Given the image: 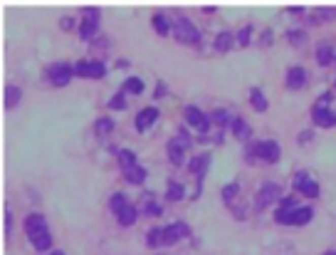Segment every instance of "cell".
<instances>
[{
  "label": "cell",
  "mask_w": 336,
  "mask_h": 255,
  "mask_svg": "<svg viewBox=\"0 0 336 255\" xmlns=\"http://www.w3.org/2000/svg\"><path fill=\"white\" fill-rule=\"evenodd\" d=\"M230 47H232V35H230V33H220V35L215 38V50L225 52V50H230Z\"/></svg>",
  "instance_id": "484cf974"
},
{
  "label": "cell",
  "mask_w": 336,
  "mask_h": 255,
  "mask_svg": "<svg viewBox=\"0 0 336 255\" xmlns=\"http://www.w3.org/2000/svg\"><path fill=\"white\" fill-rule=\"evenodd\" d=\"M146 245H151V248H161V245H166L163 228H153V231H149V236H146Z\"/></svg>",
  "instance_id": "2e32d148"
},
{
  "label": "cell",
  "mask_w": 336,
  "mask_h": 255,
  "mask_svg": "<svg viewBox=\"0 0 336 255\" xmlns=\"http://www.w3.org/2000/svg\"><path fill=\"white\" fill-rule=\"evenodd\" d=\"M75 27V20L72 18H62V30H72Z\"/></svg>",
  "instance_id": "d590c367"
},
{
  "label": "cell",
  "mask_w": 336,
  "mask_h": 255,
  "mask_svg": "<svg viewBox=\"0 0 336 255\" xmlns=\"http://www.w3.org/2000/svg\"><path fill=\"white\" fill-rule=\"evenodd\" d=\"M72 75H77V72L70 67V65H64V62H57V65H52V67L47 70V77H50V82H52L55 87H64V84H70Z\"/></svg>",
  "instance_id": "3957f363"
},
{
  "label": "cell",
  "mask_w": 336,
  "mask_h": 255,
  "mask_svg": "<svg viewBox=\"0 0 336 255\" xmlns=\"http://www.w3.org/2000/svg\"><path fill=\"white\" fill-rule=\"evenodd\" d=\"M324 255H336V253H324Z\"/></svg>",
  "instance_id": "ab89813d"
},
{
  "label": "cell",
  "mask_w": 336,
  "mask_h": 255,
  "mask_svg": "<svg viewBox=\"0 0 336 255\" xmlns=\"http://www.w3.org/2000/svg\"><path fill=\"white\" fill-rule=\"evenodd\" d=\"M304 82H307V72H304L301 67H292V70L287 72V84H289L292 89H299Z\"/></svg>",
  "instance_id": "7c38bea8"
},
{
  "label": "cell",
  "mask_w": 336,
  "mask_h": 255,
  "mask_svg": "<svg viewBox=\"0 0 336 255\" xmlns=\"http://www.w3.org/2000/svg\"><path fill=\"white\" fill-rule=\"evenodd\" d=\"M124 171V176L129 183H144V178H146V171L139 166V164H133V166H126V169H121Z\"/></svg>",
  "instance_id": "4fadbf2b"
},
{
  "label": "cell",
  "mask_w": 336,
  "mask_h": 255,
  "mask_svg": "<svg viewBox=\"0 0 336 255\" xmlns=\"http://www.w3.org/2000/svg\"><path fill=\"white\" fill-rule=\"evenodd\" d=\"M136 216H139V213H136V208H133L131 203H126V206L121 208V213H119L116 218H119V223H121V226H126V228H129V226L136 223Z\"/></svg>",
  "instance_id": "9a60e30c"
},
{
  "label": "cell",
  "mask_w": 336,
  "mask_h": 255,
  "mask_svg": "<svg viewBox=\"0 0 336 255\" xmlns=\"http://www.w3.org/2000/svg\"><path fill=\"white\" fill-rule=\"evenodd\" d=\"M250 35H252V30H250V25H247V27H243V30L238 33V42H240V45H247V42H250Z\"/></svg>",
  "instance_id": "1f68e13d"
},
{
  "label": "cell",
  "mask_w": 336,
  "mask_h": 255,
  "mask_svg": "<svg viewBox=\"0 0 336 255\" xmlns=\"http://www.w3.org/2000/svg\"><path fill=\"white\" fill-rule=\"evenodd\" d=\"M173 33H176V38L181 40V42H186V45H195V42H200V33H198V27H195L190 20H186V18L176 20Z\"/></svg>",
  "instance_id": "7a4b0ae2"
},
{
  "label": "cell",
  "mask_w": 336,
  "mask_h": 255,
  "mask_svg": "<svg viewBox=\"0 0 336 255\" xmlns=\"http://www.w3.org/2000/svg\"><path fill=\"white\" fill-rule=\"evenodd\" d=\"M299 191H301V194H304L307 198H317V196H319V186L314 183V181H312V178H307V181H304V186H301Z\"/></svg>",
  "instance_id": "f546056e"
},
{
  "label": "cell",
  "mask_w": 336,
  "mask_h": 255,
  "mask_svg": "<svg viewBox=\"0 0 336 255\" xmlns=\"http://www.w3.org/2000/svg\"><path fill=\"white\" fill-rule=\"evenodd\" d=\"M277 196H280V186H277V183H264L260 188V194H257V206L264 208L267 203H272Z\"/></svg>",
  "instance_id": "30bf717a"
},
{
  "label": "cell",
  "mask_w": 336,
  "mask_h": 255,
  "mask_svg": "<svg viewBox=\"0 0 336 255\" xmlns=\"http://www.w3.org/2000/svg\"><path fill=\"white\" fill-rule=\"evenodd\" d=\"M75 72L79 77H92V79H102L104 77V72H107V67L102 65V62H96V59H82V62H77Z\"/></svg>",
  "instance_id": "5b68a950"
},
{
  "label": "cell",
  "mask_w": 336,
  "mask_h": 255,
  "mask_svg": "<svg viewBox=\"0 0 336 255\" xmlns=\"http://www.w3.org/2000/svg\"><path fill=\"white\" fill-rule=\"evenodd\" d=\"M314 124H317V126H324V129H329V126H334L336 124V114L334 112H329V109H314Z\"/></svg>",
  "instance_id": "8fae6325"
},
{
  "label": "cell",
  "mask_w": 336,
  "mask_h": 255,
  "mask_svg": "<svg viewBox=\"0 0 336 255\" xmlns=\"http://www.w3.org/2000/svg\"><path fill=\"white\" fill-rule=\"evenodd\" d=\"M144 211H146V216H158V213H161V206H156V203H146V208H144Z\"/></svg>",
  "instance_id": "836d02e7"
},
{
  "label": "cell",
  "mask_w": 336,
  "mask_h": 255,
  "mask_svg": "<svg viewBox=\"0 0 336 255\" xmlns=\"http://www.w3.org/2000/svg\"><path fill=\"white\" fill-rule=\"evenodd\" d=\"M297 211V201L294 198H282V206L280 211H277V223H284V226H289L292 223V213Z\"/></svg>",
  "instance_id": "ba28073f"
},
{
  "label": "cell",
  "mask_w": 336,
  "mask_h": 255,
  "mask_svg": "<svg viewBox=\"0 0 336 255\" xmlns=\"http://www.w3.org/2000/svg\"><path fill=\"white\" fill-rule=\"evenodd\" d=\"M317 18H334V10H317Z\"/></svg>",
  "instance_id": "74e56055"
},
{
  "label": "cell",
  "mask_w": 336,
  "mask_h": 255,
  "mask_svg": "<svg viewBox=\"0 0 336 255\" xmlns=\"http://www.w3.org/2000/svg\"><path fill=\"white\" fill-rule=\"evenodd\" d=\"M124 92H131V94H141L144 92V82L139 77H129L124 82Z\"/></svg>",
  "instance_id": "603a6c76"
},
{
  "label": "cell",
  "mask_w": 336,
  "mask_h": 255,
  "mask_svg": "<svg viewBox=\"0 0 336 255\" xmlns=\"http://www.w3.org/2000/svg\"><path fill=\"white\" fill-rule=\"evenodd\" d=\"M312 216H314V213H312L309 206H307V208H297V211L292 213V223H289V226H304V223L312 220Z\"/></svg>",
  "instance_id": "e0dca14e"
},
{
  "label": "cell",
  "mask_w": 336,
  "mask_h": 255,
  "mask_svg": "<svg viewBox=\"0 0 336 255\" xmlns=\"http://www.w3.org/2000/svg\"><path fill=\"white\" fill-rule=\"evenodd\" d=\"M96 137H107V134H112V129H114V121L112 119H96Z\"/></svg>",
  "instance_id": "7402d4cb"
},
{
  "label": "cell",
  "mask_w": 336,
  "mask_h": 255,
  "mask_svg": "<svg viewBox=\"0 0 336 255\" xmlns=\"http://www.w3.org/2000/svg\"><path fill=\"white\" fill-rule=\"evenodd\" d=\"M25 233H27V238L32 240V245H35L38 250H50V245H52L50 228H47L45 218L40 216V213L27 216V220H25Z\"/></svg>",
  "instance_id": "6da1fadb"
},
{
  "label": "cell",
  "mask_w": 336,
  "mask_h": 255,
  "mask_svg": "<svg viewBox=\"0 0 336 255\" xmlns=\"http://www.w3.org/2000/svg\"><path fill=\"white\" fill-rule=\"evenodd\" d=\"M166 198L168 201H181V198H183V186L176 183V181H171L168 188H166Z\"/></svg>",
  "instance_id": "cb8c5ba5"
},
{
  "label": "cell",
  "mask_w": 336,
  "mask_h": 255,
  "mask_svg": "<svg viewBox=\"0 0 336 255\" xmlns=\"http://www.w3.org/2000/svg\"><path fill=\"white\" fill-rule=\"evenodd\" d=\"M124 102H126V99H124V94H116V97H112L109 107H112V109H124Z\"/></svg>",
  "instance_id": "d6a6232c"
},
{
  "label": "cell",
  "mask_w": 336,
  "mask_h": 255,
  "mask_svg": "<svg viewBox=\"0 0 336 255\" xmlns=\"http://www.w3.org/2000/svg\"><path fill=\"white\" fill-rule=\"evenodd\" d=\"M84 18H99V10H96V8H87V10H84Z\"/></svg>",
  "instance_id": "8d00e7d4"
},
{
  "label": "cell",
  "mask_w": 336,
  "mask_h": 255,
  "mask_svg": "<svg viewBox=\"0 0 336 255\" xmlns=\"http://www.w3.org/2000/svg\"><path fill=\"white\" fill-rule=\"evenodd\" d=\"M18 99H20V89H18V87H8V92H5V107H8V109L18 107Z\"/></svg>",
  "instance_id": "4316f807"
},
{
  "label": "cell",
  "mask_w": 336,
  "mask_h": 255,
  "mask_svg": "<svg viewBox=\"0 0 336 255\" xmlns=\"http://www.w3.org/2000/svg\"><path fill=\"white\" fill-rule=\"evenodd\" d=\"M317 59L319 65H331V59H334V50H331V45H326V42H321L317 50Z\"/></svg>",
  "instance_id": "d6986e66"
},
{
  "label": "cell",
  "mask_w": 336,
  "mask_h": 255,
  "mask_svg": "<svg viewBox=\"0 0 336 255\" xmlns=\"http://www.w3.org/2000/svg\"><path fill=\"white\" fill-rule=\"evenodd\" d=\"M230 126H232V134H235L238 139H247V137H250V126L245 124V119H232V124H230Z\"/></svg>",
  "instance_id": "44dd1931"
},
{
  "label": "cell",
  "mask_w": 336,
  "mask_h": 255,
  "mask_svg": "<svg viewBox=\"0 0 336 255\" xmlns=\"http://www.w3.org/2000/svg\"><path fill=\"white\" fill-rule=\"evenodd\" d=\"M124 206H126V198H124V194H114V196L109 198V208H112L116 216L121 213V208H124Z\"/></svg>",
  "instance_id": "83f0119b"
},
{
  "label": "cell",
  "mask_w": 336,
  "mask_h": 255,
  "mask_svg": "<svg viewBox=\"0 0 336 255\" xmlns=\"http://www.w3.org/2000/svg\"><path fill=\"white\" fill-rule=\"evenodd\" d=\"M168 158H171L176 166H181V164H183V149H181L176 141H168Z\"/></svg>",
  "instance_id": "ffe728a7"
},
{
  "label": "cell",
  "mask_w": 336,
  "mask_h": 255,
  "mask_svg": "<svg viewBox=\"0 0 336 255\" xmlns=\"http://www.w3.org/2000/svg\"><path fill=\"white\" fill-rule=\"evenodd\" d=\"M250 99H252V107H255L257 112H264V109H267V99H264V94H262L260 89H252V92H250Z\"/></svg>",
  "instance_id": "d4e9b609"
},
{
  "label": "cell",
  "mask_w": 336,
  "mask_h": 255,
  "mask_svg": "<svg viewBox=\"0 0 336 255\" xmlns=\"http://www.w3.org/2000/svg\"><path fill=\"white\" fill-rule=\"evenodd\" d=\"M213 119H215V121H218L220 126H227V121H230V119H227V114H225V112H215V114H213Z\"/></svg>",
  "instance_id": "e575fe53"
},
{
  "label": "cell",
  "mask_w": 336,
  "mask_h": 255,
  "mask_svg": "<svg viewBox=\"0 0 336 255\" xmlns=\"http://www.w3.org/2000/svg\"><path fill=\"white\" fill-rule=\"evenodd\" d=\"M96 27H99V22L94 18H84V22L79 25V35H82V40H92L94 35H96Z\"/></svg>",
  "instance_id": "5bb4252c"
},
{
  "label": "cell",
  "mask_w": 336,
  "mask_h": 255,
  "mask_svg": "<svg viewBox=\"0 0 336 255\" xmlns=\"http://www.w3.org/2000/svg\"><path fill=\"white\" fill-rule=\"evenodd\" d=\"M190 231H188L186 223H171L168 228H163V236H166V245H173V243H178L181 238H186Z\"/></svg>",
  "instance_id": "52a82bcc"
},
{
  "label": "cell",
  "mask_w": 336,
  "mask_h": 255,
  "mask_svg": "<svg viewBox=\"0 0 336 255\" xmlns=\"http://www.w3.org/2000/svg\"><path fill=\"white\" fill-rule=\"evenodd\" d=\"M183 114H186L188 124H193V126H195V129H200V132H206L208 126H210V119H208L200 109H195V107H186V109H183Z\"/></svg>",
  "instance_id": "8992f818"
},
{
  "label": "cell",
  "mask_w": 336,
  "mask_h": 255,
  "mask_svg": "<svg viewBox=\"0 0 336 255\" xmlns=\"http://www.w3.org/2000/svg\"><path fill=\"white\" fill-rule=\"evenodd\" d=\"M235 194H238V183H230V186H225V188H223L225 203H230V201L235 198Z\"/></svg>",
  "instance_id": "4dcf8cb0"
},
{
  "label": "cell",
  "mask_w": 336,
  "mask_h": 255,
  "mask_svg": "<svg viewBox=\"0 0 336 255\" xmlns=\"http://www.w3.org/2000/svg\"><path fill=\"white\" fill-rule=\"evenodd\" d=\"M119 164H121V169L133 166V164H136V154L129 151V149H121V151H119Z\"/></svg>",
  "instance_id": "f1b7e54d"
},
{
  "label": "cell",
  "mask_w": 336,
  "mask_h": 255,
  "mask_svg": "<svg viewBox=\"0 0 336 255\" xmlns=\"http://www.w3.org/2000/svg\"><path fill=\"white\" fill-rule=\"evenodd\" d=\"M153 27H156V33H158V35H168V33L173 30L171 20H168L166 15H161V13H158V15H153Z\"/></svg>",
  "instance_id": "ac0fdd59"
},
{
  "label": "cell",
  "mask_w": 336,
  "mask_h": 255,
  "mask_svg": "<svg viewBox=\"0 0 336 255\" xmlns=\"http://www.w3.org/2000/svg\"><path fill=\"white\" fill-rule=\"evenodd\" d=\"M156 117H158V109H156V107H146V109H141V112L136 114V129H139V132H146L151 124L156 121Z\"/></svg>",
  "instance_id": "9c48e42d"
},
{
  "label": "cell",
  "mask_w": 336,
  "mask_h": 255,
  "mask_svg": "<svg viewBox=\"0 0 336 255\" xmlns=\"http://www.w3.org/2000/svg\"><path fill=\"white\" fill-rule=\"evenodd\" d=\"M255 156L264 164H277L280 161V144L277 141H260L255 144Z\"/></svg>",
  "instance_id": "277c9868"
},
{
  "label": "cell",
  "mask_w": 336,
  "mask_h": 255,
  "mask_svg": "<svg viewBox=\"0 0 336 255\" xmlns=\"http://www.w3.org/2000/svg\"><path fill=\"white\" fill-rule=\"evenodd\" d=\"M52 255H64V253H59V250H57V253H52Z\"/></svg>",
  "instance_id": "f35d334b"
}]
</instances>
